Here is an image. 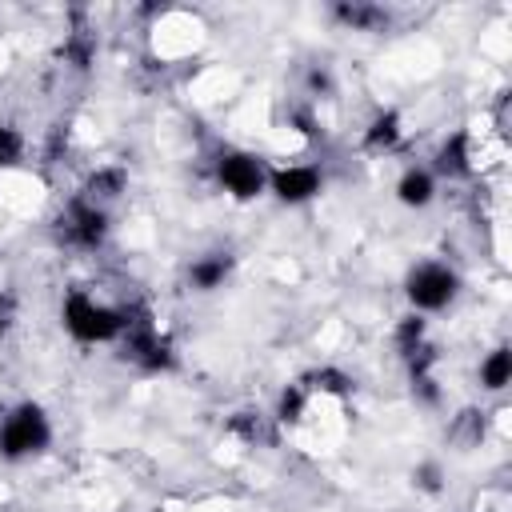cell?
<instances>
[{
	"mask_svg": "<svg viewBox=\"0 0 512 512\" xmlns=\"http://www.w3.org/2000/svg\"><path fill=\"white\" fill-rule=\"evenodd\" d=\"M60 324L76 344H116L128 328V308L104 304V300L88 296L84 288H72L60 300Z\"/></svg>",
	"mask_w": 512,
	"mask_h": 512,
	"instance_id": "6da1fadb",
	"label": "cell"
},
{
	"mask_svg": "<svg viewBox=\"0 0 512 512\" xmlns=\"http://www.w3.org/2000/svg\"><path fill=\"white\" fill-rule=\"evenodd\" d=\"M116 344H120V360H128L144 376H164V372L176 368V344L152 320L148 308H128V328H124V336Z\"/></svg>",
	"mask_w": 512,
	"mask_h": 512,
	"instance_id": "7a4b0ae2",
	"label": "cell"
},
{
	"mask_svg": "<svg viewBox=\"0 0 512 512\" xmlns=\"http://www.w3.org/2000/svg\"><path fill=\"white\" fill-rule=\"evenodd\" d=\"M48 444H52V416L44 412V404L20 400L0 416V460L20 464L48 452Z\"/></svg>",
	"mask_w": 512,
	"mask_h": 512,
	"instance_id": "3957f363",
	"label": "cell"
},
{
	"mask_svg": "<svg viewBox=\"0 0 512 512\" xmlns=\"http://www.w3.org/2000/svg\"><path fill=\"white\" fill-rule=\"evenodd\" d=\"M460 296V272L444 260H416L404 276V300L412 312H444Z\"/></svg>",
	"mask_w": 512,
	"mask_h": 512,
	"instance_id": "277c9868",
	"label": "cell"
},
{
	"mask_svg": "<svg viewBox=\"0 0 512 512\" xmlns=\"http://www.w3.org/2000/svg\"><path fill=\"white\" fill-rule=\"evenodd\" d=\"M216 184L232 200L248 204V200L268 192V164L256 152H248V148H224L216 156Z\"/></svg>",
	"mask_w": 512,
	"mask_h": 512,
	"instance_id": "5b68a950",
	"label": "cell"
},
{
	"mask_svg": "<svg viewBox=\"0 0 512 512\" xmlns=\"http://www.w3.org/2000/svg\"><path fill=\"white\" fill-rule=\"evenodd\" d=\"M56 232H60V240H64L68 248L96 252V248H104V240H108V232H112V216H108V208L88 204L84 196H72L68 208H64L60 220H56Z\"/></svg>",
	"mask_w": 512,
	"mask_h": 512,
	"instance_id": "8992f818",
	"label": "cell"
},
{
	"mask_svg": "<svg viewBox=\"0 0 512 512\" xmlns=\"http://www.w3.org/2000/svg\"><path fill=\"white\" fill-rule=\"evenodd\" d=\"M268 192L296 208V204H308L324 192V172L316 164H284V168H268Z\"/></svg>",
	"mask_w": 512,
	"mask_h": 512,
	"instance_id": "52a82bcc",
	"label": "cell"
},
{
	"mask_svg": "<svg viewBox=\"0 0 512 512\" xmlns=\"http://www.w3.org/2000/svg\"><path fill=\"white\" fill-rule=\"evenodd\" d=\"M476 172V152H472V132L456 128L440 140L436 156H432V176L436 180H468Z\"/></svg>",
	"mask_w": 512,
	"mask_h": 512,
	"instance_id": "ba28073f",
	"label": "cell"
},
{
	"mask_svg": "<svg viewBox=\"0 0 512 512\" xmlns=\"http://www.w3.org/2000/svg\"><path fill=\"white\" fill-rule=\"evenodd\" d=\"M328 16L344 32H388L392 28V12L384 4H372V0H336L328 8Z\"/></svg>",
	"mask_w": 512,
	"mask_h": 512,
	"instance_id": "9c48e42d",
	"label": "cell"
},
{
	"mask_svg": "<svg viewBox=\"0 0 512 512\" xmlns=\"http://www.w3.org/2000/svg\"><path fill=\"white\" fill-rule=\"evenodd\" d=\"M232 272H236V256H232V252H224V248L200 252V256L188 264V288L208 296V292L224 288V284L232 280Z\"/></svg>",
	"mask_w": 512,
	"mask_h": 512,
	"instance_id": "30bf717a",
	"label": "cell"
},
{
	"mask_svg": "<svg viewBox=\"0 0 512 512\" xmlns=\"http://www.w3.org/2000/svg\"><path fill=\"white\" fill-rule=\"evenodd\" d=\"M96 48H100V40H96L92 24L84 20V12H72V28L64 32L60 60H64L68 68H76V72H88V68H92V60H96Z\"/></svg>",
	"mask_w": 512,
	"mask_h": 512,
	"instance_id": "8fae6325",
	"label": "cell"
},
{
	"mask_svg": "<svg viewBox=\"0 0 512 512\" xmlns=\"http://www.w3.org/2000/svg\"><path fill=\"white\" fill-rule=\"evenodd\" d=\"M128 192V168L124 164H100V168H92L88 176H84V184H80V196L88 200V204H100V208H108L112 200H120Z\"/></svg>",
	"mask_w": 512,
	"mask_h": 512,
	"instance_id": "7c38bea8",
	"label": "cell"
},
{
	"mask_svg": "<svg viewBox=\"0 0 512 512\" xmlns=\"http://www.w3.org/2000/svg\"><path fill=\"white\" fill-rule=\"evenodd\" d=\"M400 140H404V120H400L396 108H380V112L368 120L364 136H360V144H364L368 156H388V152L400 148Z\"/></svg>",
	"mask_w": 512,
	"mask_h": 512,
	"instance_id": "4fadbf2b",
	"label": "cell"
},
{
	"mask_svg": "<svg viewBox=\"0 0 512 512\" xmlns=\"http://www.w3.org/2000/svg\"><path fill=\"white\" fill-rule=\"evenodd\" d=\"M296 384H300L308 396H332V400H344V396L356 392V380H352L340 364H316V368H308Z\"/></svg>",
	"mask_w": 512,
	"mask_h": 512,
	"instance_id": "5bb4252c",
	"label": "cell"
},
{
	"mask_svg": "<svg viewBox=\"0 0 512 512\" xmlns=\"http://www.w3.org/2000/svg\"><path fill=\"white\" fill-rule=\"evenodd\" d=\"M396 200L404 208H416V212L428 208L436 200V176H432V168H424V164L404 168L400 180H396Z\"/></svg>",
	"mask_w": 512,
	"mask_h": 512,
	"instance_id": "9a60e30c",
	"label": "cell"
},
{
	"mask_svg": "<svg viewBox=\"0 0 512 512\" xmlns=\"http://www.w3.org/2000/svg\"><path fill=\"white\" fill-rule=\"evenodd\" d=\"M224 432L244 440V444H276V420L256 412V408H240L224 420Z\"/></svg>",
	"mask_w": 512,
	"mask_h": 512,
	"instance_id": "2e32d148",
	"label": "cell"
},
{
	"mask_svg": "<svg viewBox=\"0 0 512 512\" xmlns=\"http://www.w3.org/2000/svg\"><path fill=\"white\" fill-rule=\"evenodd\" d=\"M476 376H480V388L484 392H504L512 384V348L508 344H496L492 352H484Z\"/></svg>",
	"mask_w": 512,
	"mask_h": 512,
	"instance_id": "e0dca14e",
	"label": "cell"
},
{
	"mask_svg": "<svg viewBox=\"0 0 512 512\" xmlns=\"http://www.w3.org/2000/svg\"><path fill=\"white\" fill-rule=\"evenodd\" d=\"M484 432H488V420H484L480 408H460V412L452 416V424H448V440H452L456 448H476V444L484 440Z\"/></svg>",
	"mask_w": 512,
	"mask_h": 512,
	"instance_id": "ac0fdd59",
	"label": "cell"
},
{
	"mask_svg": "<svg viewBox=\"0 0 512 512\" xmlns=\"http://www.w3.org/2000/svg\"><path fill=\"white\" fill-rule=\"evenodd\" d=\"M308 392L292 380V384H284L280 388V396H276V408H272V420L280 424V428H292V424H300L304 420V412H308Z\"/></svg>",
	"mask_w": 512,
	"mask_h": 512,
	"instance_id": "d6986e66",
	"label": "cell"
},
{
	"mask_svg": "<svg viewBox=\"0 0 512 512\" xmlns=\"http://www.w3.org/2000/svg\"><path fill=\"white\" fill-rule=\"evenodd\" d=\"M428 340V320L420 316V312H408V316H400L396 320V328H392V344H396V352L400 356H408L416 344H424Z\"/></svg>",
	"mask_w": 512,
	"mask_h": 512,
	"instance_id": "ffe728a7",
	"label": "cell"
},
{
	"mask_svg": "<svg viewBox=\"0 0 512 512\" xmlns=\"http://www.w3.org/2000/svg\"><path fill=\"white\" fill-rule=\"evenodd\" d=\"M448 476H444V464L440 460H420L416 468H412V488L416 492H424V496H440L448 484H444Z\"/></svg>",
	"mask_w": 512,
	"mask_h": 512,
	"instance_id": "44dd1931",
	"label": "cell"
},
{
	"mask_svg": "<svg viewBox=\"0 0 512 512\" xmlns=\"http://www.w3.org/2000/svg\"><path fill=\"white\" fill-rule=\"evenodd\" d=\"M24 152H28L24 132H20L16 124L0 120V168H16V164L24 160Z\"/></svg>",
	"mask_w": 512,
	"mask_h": 512,
	"instance_id": "7402d4cb",
	"label": "cell"
},
{
	"mask_svg": "<svg viewBox=\"0 0 512 512\" xmlns=\"http://www.w3.org/2000/svg\"><path fill=\"white\" fill-rule=\"evenodd\" d=\"M304 88H308V96L328 100V96L336 92V76H332V68H328V64H312V68L304 72Z\"/></svg>",
	"mask_w": 512,
	"mask_h": 512,
	"instance_id": "603a6c76",
	"label": "cell"
},
{
	"mask_svg": "<svg viewBox=\"0 0 512 512\" xmlns=\"http://www.w3.org/2000/svg\"><path fill=\"white\" fill-rule=\"evenodd\" d=\"M408 384H412V400H416L420 408H440L444 392H440V384H436V372H432V376H416V380H408Z\"/></svg>",
	"mask_w": 512,
	"mask_h": 512,
	"instance_id": "cb8c5ba5",
	"label": "cell"
},
{
	"mask_svg": "<svg viewBox=\"0 0 512 512\" xmlns=\"http://www.w3.org/2000/svg\"><path fill=\"white\" fill-rule=\"evenodd\" d=\"M288 124H292L300 136H308V140H316V136H320V124H316V116H312V108H308V104H296V108L288 112Z\"/></svg>",
	"mask_w": 512,
	"mask_h": 512,
	"instance_id": "d4e9b609",
	"label": "cell"
},
{
	"mask_svg": "<svg viewBox=\"0 0 512 512\" xmlns=\"http://www.w3.org/2000/svg\"><path fill=\"white\" fill-rule=\"evenodd\" d=\"M12 324H16V296L8 288H0V340L12 332Z\"/></svg>",
	"mask_w": 512,
	"mask_h": 512,
	"instance_id": "484cf974",
	"label": "cell"
}]
</instances>
